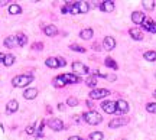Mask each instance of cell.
Listing matches in <instances>:
<instances>
[{"label": "cell", "mask_w": 156, "mask_h": 140, "mask_svg": "<svg viewBox=\"0 0 156 140\" xmlns=\"http://www.w3.org/2000/svg\"><path fill=\"white\" fill-rule=\"evenodd\" d=\"M17 108H19L17 100H10V101L6 104V114H13V113H16Z\"/></svg>", "instance_id": "14"}, {"label": "cell", "mask_w": 156, "mask_h": 140, "mask_svg": "<svg viewBox=\"0 0 156 140\" xmlns=\"http://www.w3.org/2000/svg\"><path fill=\"white\" fill-rule=\"evenodd\" d=\"M26 133H28L29 136L36 134V129H35V126H28V127H26Z\"/></svg>", "instance_id": "36"}, {"label": "cell", "mask_w": 156, "mask_h": 140, "mask_svg": "<svg viewBox=\"0 0 156 140\" xmlns=\"http://www.w3.org/2000/svg\"><path fill=\"white\" fill-rule=\"evenodd\" d=\"M45 65H46V66H49V68H58V59L54 58V56H49V58H46Z\"/></svg>", "instance_id": "26"}, {"label": "cell", "mask_w": 156, "mask_h": 140, "mask_svg": "<svg viewBox=\"0 0 156 140\" xmlns=\"http://www.w3.org/2000/svg\"><path fill=\"white\" fill-rule=\"evenodd\" d=\"M3 61H4V54L0 52V64H3Z\"/></svg>", "instance_id": "42"}, {"label": "cell", "mask_w": 156, "mask_h": 140, "mask_svg": "<svg viewBox=\"0 0 156 140\" xmlns=\"http://www.w3.org/2000/svg\"><path fill=\"white\" fill-rule=\"evenodd\" d=\"M142 28L150 33H156V23L152 19H149V18H146L145 22L142 23Z\"/></svg>", "instance_id": "11"}, {"label": "cell", "mask_w": 156, "mask_h": 140, "mask_svg": "<svg viewBox=\"0 0 156 140\" xmlns=\"http://www.w3.org/2000/svg\"><path fill=\"white\" fill-rule=\"evenodd\" d=\"M4 46L9 48V49L17 46V39H16V36H7V38L4 39Z\"/></svg>", "instance_id": "19"}, {"label": "cell", "mask_w": 156, "mask_h": 140, "mask_svg": "<svg viewBox=\"0 0 156 140\" xmlns=\"http://www.w3.org/2000/svg\"><path fill=\"white\" fill-rule=\"evenodd\" d=\"M155 4L156 3L152 1V0H150V1H142V6L145 7V10H149V12H152L155 9Z\"/></svg>", "instance_id": "31"}, {"label": "cell", "mask_w": 156, "mask_h": 140, "mask_svg": "<svg viewBox=\"0 0 156 140\" xmlns=\"http://www.w3.org/2000/svg\"><path fill=\"white\" fill-rule=\"evenodd\" d=\"M78 98H75V97H68V100H67V106H69V107H77L78 106Z\"/></svg>", "instance_id": "33"}, {"label": "cell", "mask_w": 156, "mask_h": 140, "mask_svg": "<svg viewBox=\"0 0 156 140\" xmlns=\"http://www.w3.org/2000/svg\"><path fill=\"white\" fill-rule=\"evenodd\" d=\"M104 65H106V66H109V68H112V69H114V71H116V69L119 68L117 62H116V61H114L113 58H110V56H107V58L104 59Z\"/></svg>", "instance_id": "22"}, {"label": "cell", "mask_w": 156, "mask_h": 140, "mask_svg": "<svg viewBox=\"0 0 156 140\" xmlns=\"http://www.w3.org/2000/svg\"><path fill=\"white\" fill-rule=\"evenodd\" d=\"M107 79H110V81H114V79H116V75H107Z\"/></svg>", "instance_id": "43"}, {"label": "cell", "mask_w": 156, "mask_h": 140, "mask_svg": "<svg viewBox=\"0 0 156 140\" xmlns=\"http://www.w3.org/2000/svg\"><path fill=\"white\" fill-rule=\"evenodd\" d=\"M69 49L74 51V52H81V54L85 52V48H84V46H79L78 43H72V45H69Z\"/></svg>", "instance_id": "30"}, {"label": "cell", "mask_w": 156, "mask_h": 140, "mask_svg": "<svg viewBox=\"0 0 156 140\" xmlns=\"http://www.w3.org/2000/svg\"><path fill=\"white\" fill-rule=\"evenodd\" d=\"M34 81V75H16L12 79V85L16 87V88H23V87L29 85L31 82Z\"/></svg>", "instance_id": "2"}, {"label": "cell", "mask_w": 156, "mask_h": 140, "mask_svg": "<svg viewBox=\"0 0 156 140\" xmlns=\"http://www.w3.org/2000/svg\"><path fill=\"white\" fill-rule=\"evenodd\" d=\"M93 35H94V31L91 28H85L79 32V38L84 41H88V39H93Z\"/></svg>", "instance_id": "16"}, {"label": "cell", "mask_w": 156, "mask_h": 140, "mask_svg": "<svg viewBox=\"0 0 156 140\" xmlns=\"http://www.w3.org/2000/svg\"><path fill=\"white\" fill-rule=\"evenodd\" d=\"M56 59H58V66H65V65H67V62H65V59H64L62 56H58Z\"/></svg>", "instance_id": "37"}, {"label": "cell", "mask_w": 156, "mask_h": 140, "mask_svg": "<svg viewBox=\"0 0 156 140\" xmlns=\"http://www.w3.org/2000/svg\"><path fill=\"white\" fill-rule=\"evenodd\" d=\"M97 7L100 9V10L103 12H107V13H110V12L114 10V1H110V0H107V1H101V3H98L97 4Z\"/></svg>", "instance_id": "9"}, {"label": "cell", "mask_w": 156, "mask_h": 140, "mask_svg": "<svg viewBox=\"0 0 156 140\" xmlns=\"http://www.w3.org/2000/svg\"><path fill=\"white\" fill-rule=\"evenodd\" d=\"M36 96H38V90L36 88H26L23 91V97L26 100H35Z\"/></svg>", "instance_id": "15"}, {"label": "cell", "mask_w": 156, "mask_h": 140, "mask_svg": "<svg viewBox=\"0 0 156 140\" xmlns=\"http://www.w3.org/2000/svg\"><path fill=\"white\" fill-rule=\"evenodd\" d=\"M9 13H10L12 16L20 15V13H22V7H20L19 4H16V3H10V6H9Z\"/></svg>", "instance_id": "20"}, {"label": "cell", "mask_w": 156, "mask_h": 140, "mask_svg": "<svg viewBox=\"0 0 156 140\" xmlns=\"http://www.w3.org/2000/svg\"><path fill=\"white\" fill-rule=\"evenodd\" d=\"M143 58L149 62H155L156 61V51H146L143 54Z\"/></svg>", "instance_id": "24"}, {"label": "cell", "mask_w": 156, "mask_h": 140, "mask_svg": "<svg viewBox=\"0 0 156 140\" xmlns=\"http://www.w3.org/2000/svg\"><path fill=\"white\" fill-rule=\"evenodd\" d=\"M15 55H12V54H6L4 55V61H3V65L4 66H12V65L15 64Z\"/></svg>", "instance_id": "23"}, {"label": "cell", "mask_w": 156, "mask_h": 140, "mask_svg": "<svg viewBox=\"0 0 156 140\" xmlns=\"http://www.w3.org/2000/svg\"><path fill=\"white\" fill-rule=\"evenodd\" d=\"M109 96H110V91L106 90V88H94V90L90 91L88 94V97L91 100H101V98L109 97Z\"/></svg>", "instance_id": "3"}, {"label": "cell", "mask_w": 156, "mask_h": 140, "mask_svg": "<svg viewBox=\"0 0 156 140\" xmlns=\"http://www.w3.org/2000/svg\"><path fill=\"white\" fill-rule=\"evenodd\" d=\"M52 84H54V87H56V88H62V87H65L67 84H65V81H64V78L59 75V77H55L54 79H52Z\"/></svg>", "instance_id": "25"}, {"label": "cell", "mask_w": 156, "mask_h": 140, "mask_svg": "<svg viewBox=\"0 0 156 140\" xmlns=\"http://www.w3.org/2000/svg\"><path fill=\"white\" fill-rule=\"evenodd\" d=\"M127 123H129V119H126V117H116V119L110 120L109 127H110V129H117V127L126 126Z\"/></svg>", "instance_id": "6"}, {"label": "cell", "mask_w": 156, "mask_h": 140, "mask_svg": "<svg viewBox=\"0 0 156 140\" xmlns=\"http://www.w3.org/2000/svg\"><path fill=\"white\" fill-rule=\"evenodd\" d=\"M16 39H17V46H25V45H28V36L25 35V33H17L16 35Z\"/></svg>", "instance_id": "21"}, {"label": "cell", "mask_w": 156, "mask_h": 140, "mask_svg": "<svg viewBox=\"0 0 156 140\" xmlns=\"http://www.w3.org/2000/svg\"><path fill=\"white\" fill-rule=\"evenodd\" d=\"M62 78H64V81H65V84H78L79 81H81V78L75 74H62Z\"/></svg>", "instance_id": "12"}, {"label": "cell", "mask_w": 156, "mask_h": 140, "mask_svg": "<svg viewBox=\"0 0 156 140\" xmlns=\"http://www.w3.org/2000/svg\"><path fill=\"white\" fill-rule=\"evenodd\" d=\"M85 104H87V107L93 108V103H91V100H87V101H85Z\"/></svg>", "instance_id": "41"}, {"label": "cell", "mask_w": 156, "mask_h": 140, "mask_svg": "<svg viewBox=\"0 0 156 140\" xmlns=\"http://www.w3.org/2000/svg\"><path fill=\"white\" fill-rule=\"evenodd\" d=\"M85 85L94 90V88H95V85H97V78H95L94 75L87 77V79H85Z\"/></svg>", "instance_id": "27"}, {"label": "cell", "mask_w": 156, "mask_h": 140, "mask_svg": "<svg viewBox=\"0 0 156 140\" xmlns=\"http://www.w3.org/2000/svg\"><path fill=\"white\" fill-rule=\"evenodd\" d=\"M90 140H103L104 139V134L101 133V131H93L91 134H90Z\"/></svg>", "instance_id": "29"}, {"label": "cell", "mask_w": 156, "mask_h": 140, "mask_svg": "<svg viewBox=\"0 0 156 140\" xmlns=\"http://www.w3.org/2000/svg\"><path fill=\"white\" fill-rule=\"evenodd\" d=\"M69 13H72V15H78V13H79V9H78V1H74V4H72V7H71Z\"/></svg>", "instance_id": "35"}, {"label": "cell", "mask_w": 156, "mask_h": 140, "mask_svg": "<svg viewBox=\"0 0 156 140\" xmlns=\"http://www.w3.org/2000/svg\"><path fill=\"white\" fill-rule=\"evenodd\" d=\"M42 49H44V43L42 42H35L34 45H32V51H38V52H39V51H42Z\"/></svg>", "instance_id": "34"}, {"label": "cell", "mask_w": 156, "mask_h": 140, "mask_svg": "<svg viewBox=\"0 0 156 140\" xmlns=\"http://www.w3.org/2000/svg\"><path fill=\"white\" fill-rule=\"evenodd\" d=\"M46 126H48L49 129H52L54 131H61V130L64 129V121H62L61 119H55V117H52V119H48Z\"/></svg>", "instance_id": "4"}, {"label": "cell", "mask_w": 156, "mask_h": 140, "mask_svg": "<svg viewBox=\"0 0 156 140\" xmlns=\"http://www.w3.org/2000/svg\"><path fill=\"white\" fill-rule=\"evenodd\" d=\"M146 16L143 12H139V10H134L133 13H132V20H133V23H136V25H142L143 22H145Z\"/></svg>", "instance_id": "13"}, {"label": "cell", "mask_w": 156, "mask_h": 140, "mask_svg": "<svg viewBox=\"0 0 156 140\" xmlns=\"http://www.w3.org/2000/svg\"><path fill=\"white\" fill-rule=\"evenodd\" d=\"M129 111V103L126 100H117L116 101V113L117 114H126Z\"/></svg>", "instance_id": "7"}, {"label": "cell", "mask_w": 156, "mask_h": 140, "mask_svg": "<svg viewBox=\"0 0 156 140\" xmlns=\"http://www.w3.org/2000/svg\"><path fill=\"white\" fill-rule=\"evenodd\" d=\"M68 140H84V139H81L79 136H71V137H69Z\"/></svg>", "instance_id": "40"}, {"label": "cell", "mask_w": 156, "mask_h": 140, "mask_svg": "<svg viewBox=\"0 0 156 140\" xmlns=\"http://www.w3.org/2000/svg\"><path fill=\"white\" fill-rule=\"evenodd\" d=\"M153 97L156 98V90H155V91H153Z\"/></svg>", "instance_id": "44"}, {"label": "cell", "mask_w": 156, "mask_h": 140, "mask_svg": "<svg viewBox=\"0 0 156 140\" xmlns=\"http://www.w3.org/2000/svg\"><path fill=\"white\" fill-rule=\"evenodd\" d=\"M58 110H59V111H64V110H65V106H64L62 103H59V104H58Z\"/></svg>", "instance_id": "39"}, {"label": "cell", "mask_w": 156, "mask_h": 140, "mask_svg": "<svg viewBox=\"0 0 156 140\" xmlns=\"http://www.w3.org/2000/svg\"><path fill=\"white\" fill-rule=\"evenodd\" d=\"M78 9H79V13H87L90 10V3H87V1H78Z\"/></svg>", "instance_id": "28"}, {"label": "cell", "mask_w": 156, "mask_h": 140, "mask_svg": "<svg viewBox=\"0 0 156 140\" xmlns=\"http://www.w3.org/2000/svg\"><path fill=\"white\" fill-rule=\"evenodd\" d=\"M72 71H74V74L75 75H82V74H88L90 69L87 65H84L82 62H79V61H75V62H72Z\"/></svg>", "instance_id": "5"}, {"label": "cell", "mask_w": 156, "mask_h": 140, "mask_svg": "<svg viewBox=\"0 0 156 140\" xmlns=\"http://www.w3.org/2000/svg\"><path fill=\"white\" fill-rule=\"evenodd\" d=\"M6 4H10V1H7V0H0V7H1V6H6Z\"/></svg>", "instance_id": "38"}, {"label": "cell", "mask_w": 156, "mask_h": 140, "mask_svg": "<svg viewBox=\"0 0 156 140\" xmlns=\"http://www.w3.org/2000/svg\"><path fill=\"white\" fill-rule=\"evenodd\" d=\"M101 108H103V111L107 113V114H114V113H116V101H110V100L103 101V103H101Z\"/></svg>", "instance_id": "8"}, {"label": "cell", "mask_w": 156, "mask_h": 140, "mask_svg": "<svg viewBox=\"0 0 156 140\" xmlns=\"http://www.w3.org/2000/svg\"><path fill=\"white\" fill-rule=\"evenodd\" d=\"M103 48L106 51H113L116 48V39L113 36H106L104 41H103Z\"/></svg>", "instance_id": "10"}, {"label": "cell", "mask_w": 156, "mask_h": 140, "mask_svg": "<svg viewBox=\"0 0 156 140\" xmlns=\"http://www.w3.org/2000/svg\"><path fill=\"white\" fill-rule=\"evenodd\" d=\"M146 111L150 114H156V103H147L146 104Z\"/></svg>", "instance_id": "32"}, {"label": "cell", "mask_w": 156, "mask_h": 140, "mask_svg": "<svg viewBox=\"0 0 156 140\" xmlns=\"http://www.w3.org/2000/svg\"><path fill=\"white\" fill-rule=\"evenodd\" d=\"M82 119H84V121H85L87 124H90V126H97V124H100L101 121H103L101 114L97 113V111H94V110L85 111V113L82 114Z\"/></svg>", "instance_id": "1"}, {"label": "cell", "mask_w": 156, "mask_h": 140, "mask_svg": "<svg viewBox=\"0 0 156 140\" xmlns=\"http://www.w3.org/2000/svg\"><path fill=\"white\" fill-rule=\"evenodd\" d=\"M129 35L133 38L134 41H143V33L140 32L137 28H132V29L129 31Z\"/></svg>", "instance_id": "17"}, {"label": "cell", "mask_w": 156, "mask_h": 140, "mask_svg": "<svg viewBox=\"0 0 156 140\" xmlns=\"http://www.w3.org/2000/svg\"><path fill=\"white\" fill-rule=\"evenodd\" d=\"M44 33L46 36H55L56 33H58V28H56L55 25H48V26L44 28Z\"/></svg>", "instance_id": "18"}]
</instances>
